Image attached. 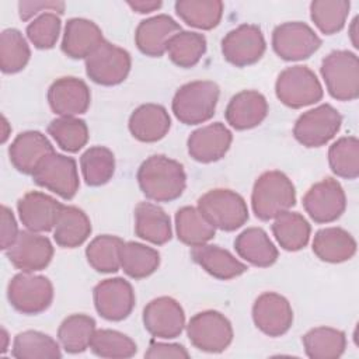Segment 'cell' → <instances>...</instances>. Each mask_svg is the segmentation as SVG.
<instances>
[{"mask_svg":"<svg viewBox=\"0 0 359 359\" xmlns=\"http://www.w3.org/2000/svg\"><path fill=\"white\" fill-rule=\"evenodd\" d=\"M10 304L22 314H39L53 300V286L46 276L21 272L11 278L7 286Z\"/></svg>","mask_w":359,"mask_h":359,"instance_id":"obj_7","label":"cell"},{"mask_svg":"<svg viewBox=\"0 0 359 359\" xmlns=\"http://www.w3.org/2000/svg\"><path fill=\"white\" fill-rule=\"evenodd\" d=\"M349 38L352 41V45L355 48H359V42H358V17L353 18V21L349 27Z\"/></svg>","mask_w":359,"mask_h":359,"instance_id":"obj_52","label":"cell"},{"mask_svg":"<svg viewBox=\"0 0 359 359\" xmlns=\"http://www.w3.org/2000/svg\"><path fill=\"white\" fill-rule=\"evenodd\" d=\"M252 320L264 334L280 337L289 331L293 323V311L283 296L275 292H265L254 302Z\"/></svg>","mask_w":359,"mask_h":359,"instance_id":"obj_18","label":"cell"},{"mask_svg":"<svg viewBox=\"0 0 359 359\" xmlns=\"http://www.w3.org/2000/svg\"><path fill=\"white\" fill-rule=\"evenodd\" d=\"M181 31L180 24L167 14H158L139 22L135 42L139 50L151 57H160L167 52L168 41Z\"/></svg>","mask_w":359,"mask_h":359,"instance_id":"obj_22","label":"cell"},{"mask_svg":"<svg viewBox=\"0 0 359 359\" xmlns=\"http://www.w3.org/2000/svg\"><path fill=\"white\" fill-rule=\"evenodd\" d=\"M39 11H52V13H57L62 14L65 11V3L63 1H20L18 3V14L20 18L22 21L29 20L31 17H34L35 14H38Z\"/></svg>","mask_w":359,"mask_h":359,"instance_id":"obj_48","label":"cell"},{"mask_svg":"<svg viewBox=\"0 0 359 359\" xmlns=\"http://www.w3.org/2000/svg\"><path fill=\"white\" fill-rule=\"evenodd\" d=\"M310 224L297 212H283L275 217L272 233L279 245L286 251H299L304 248L310 238Z\"/></svg>","mask_w":359,"mask_h":359,"instance_id":"obj_33","label":"cell"},{"mask_svg":"<svg viewBox=\"0 0 359 359\" xmlns=\"http://www.w3.org/2000/svg\"><path fill=\"white\" fill-rule=\"evenodd\" d=\"M20 231L17 227V222L14 219L13 212L7 206H1V236H0V245L1 250H8L15 238L18 237Z\"/></svg>","mask_w":359,"mask_h":359,"instance_id":"obj_49","label":"cell"},{"mask_svg":"<svg viewBox=\"0 0 359 359\" xmlns=\"http://www.w3.org/2000/svg\"><path fill=\"white\" fill-rule=\"evenodd\" d=\"M321 46L320 36L313 28L300 21L278 25L272 32V48L283 60H303Z\"/></svg>","mask_w":359,"mask_h":359,"instance_id":"obj_12","label":"cell"},{"mask_svg":"<svg viewBox=\"0 0 359 359\" xmlns=\"http://www.w3.org/2000/svg\"><path fill=\"white\" fill-rule=\"evenodd\" d=\"M198 210L215 227L234 231L248 220V208L241 195L231 189L216 188L198 199Z\"/></svg>","mask_w":359,"mask_h":359,"instance_id":"obj_4","label":"cell"},{"mask_svg":"<svg viewBox=\"0 0 359 359\" xmlns=\"http://www.w3.org/2000/svg\"><path fill=\"white\" fill-rule=\"evenodd\" d=\"M95 332V321L87 314H72L66 317L57 330V339L69 353H80L90 348Z\"/></svg>","mask_w":359,"mask_h":359,"instance_id":"obj_36","label":"cell"},{"mask_svg":"<svg viewBox=\"0 0 359 359\" xmlns=\"http://www.w3.org/2000/svg\"><path fill=\"white\" fill-rule=\"evenodd\" d=\"M123 241L116 236H98L86 248L88 264L102 273H112L121 268V247Z\"/></svg>","mask_w":359,"mask_h":359,"instance_id":"obj_41","label":"cell"},{"mask_svg":"<svg viewBox=\"0 0 359 359\" xmlns=\"http://www.w3.org/2000/svg\"><path fill=\"white\" fill-rule=\"evenodd\" d=\"M341 123V114L332 105L321 104L297 118L293 135L306 147H320L338 133Z\"/></svg>","mask_w":359,"mask_h":359,"instance_id":"obj_11","label":"cell"},{"mask_svg":"<svg viewBox=\"0 0 359 359\" xmlns=\"http://www.w3.org/2000/svg\"><path fill=\"white\" fill-rule=\"evenodd\" d=\"M306 355L311 359H337L346 346L345 332L331 327H316L303 335Z\"/></svg>","mask_w":359,"mask_h":359,"instance_id":"obj_32","label":"cell"},{"mask_svg":"<svg viewBox=\"0 0 359 359\" xmlns=\"http://www.w3.org/2000/svg\"><path fill=\"white\" fill-rule=\"evenodd\" d=\"M296 203V191L292 181L278 170L261 174L252 188L251 205L259 220H271L289 210Z\"/></svg>","mask_w":359,"mask_h":359,"instance_id":"obj_2","label":"cell"},{"mask_svg":"<svg viewBox=\"0 0 359 359\" xmlns=\"http://www.w3.org/2000/svg\"><path fill=\"white\" fill-rule=\"evenodd\" d=\"M268 115L266 98L255 90L237 93L227 104L224 116L227 123L237 130L258 126Z\"/></svg>","mask_w":359,"mask_h":359,"instance_id":"obj_23","label":"cell"},{"mask_svg":"<svg viewBox=\"0 0 359 359\" xmlns=\"http://www.w3.org/2000/svg\"><path fill=\"white\" fill-rule=\"evenodd\" d=\"M11 355L18 359H59V344L39 331H24L15 335Z\"/></svg>","mask_w":359,"mask_h":359,"instance_id":"obj_38","label":"cell"},{"mask_svg":"<svg viewBox=\"0 0 359 359\" xmlns=\"http://www.w3.org/2000/svg\"><path fill=\"white\" fill-rule=\"evenodd\" d=\"M60 32V18L56 13L39 14L27 27V36L38 49H50L56 45Z\"/></svg>","mask_w":359,"mask_h":359,"instance_id":"obj_47","label":"cell"},{"mask_svg":"<svg viewBox=\"0 0 359 359\" xmlns=\"http://www.w3.org/2000/svg\"><path fill=\"white\" fill-rule=\"evenodd\" d=\"M63 205L55 198L32 191L25 194L17 203L21 223L31 231H49L55 227Z\"/></svg>","mask_w":359,"mask_h":359,"instance_id":"obj_20","label":"cell"},{"mask_svg":"<svg viewBox=\"0 0 359 359\" xmlns=\"http://www.w3.org/2000/svg\"><path fill=\"white\" fill-rule=\"evenodd\" d=\"M135 233L151 244H165L172 236L170 217L160 206L151 202H140L135 208Z\"/></svg>","mask_w":359,"mask_h":359,"instance_id":"obj_28","label":"cell"},{"mask_svg":"<svg viewBox=\"0 0 359 359\" xmlns=\"http://www.w3.org/2000/svg\"><path fill=\"white\" fill-rule=\"evenodd\" d=\"M136 178L146 198L156 202H171L180 198L187 185L182 164L163 154L146 158L140 164Z\"/></svg>","mask_w":359,"mask_h":359,"instance_id":"obj_1","label":"cell"},{"mask_svg":"<svg viewBox=\"0 0 359 359\" xmlns=\"http://www.w3.org/2000/svg\"><path fill=\"white\" fill-rule=\"evenodd\" d=\"M328 163L332 172L341 178L355 180L359 175V142L345 136L330 146Z\"/></svg>","mask_w":359,"mask_h":359,"instance_id":"obj_43","label":"cell"},{"mask_svg":"<svg viewBox=\"0 0 359 359\" xmlns=\"http://www.w3.org/2000/svg\"><path fill=\"white\" fill-rule=\"evenodd\" d=\"M206 52V38L199 32L180 31L167 43L171 62L180 67L195 66Z\"/></svg>","mask_w":359,"mask_h":359,"instance_id":"obj_40","label":"cell"},{"mask_svg":"<svg viewBox=\"0 0 359 359\" xmlns=\"http://www.w3.org/2000/svg\"><path fill=\"white\" fill-rule=\"evenodd\" d=\"M265 39L259 27L254 24H241L229 31L222 41V53L224 59L244 67L258 62L265 52Z\"/></svg>","mask_w":359,"mask_h":359,"instance_id":"obj_13","label":"cell"},{"mask_svg":"<svg viewBox=\"0 0 359 359\" xmlns=\"http://www.w3.org/2000/svg\"><path fill=\"white\" fill-rule=\"evenodd\" d=\"M219 86L209 80L191 81L181 86L172 98V112L185 125H198L209 121L219 101Z\"/></svg>","mask_w":359,"mask_h":359,"instance_id":"obj_3","label":"cell"},{"mask_svg":"<svg viewBox=\"0 0 359 359\" xmlns=\"http://www.w3.org/2000/svg\"><path fill=\"white\" fill-rule=\"evenodd\" d=\"M129 70L130 55L105 39L86 57L87 76L101 86L122 83L128 77Z\"/></svg>","mask_w":359,"mask_h":359,"instance_id":"obj_10","label":"cell"},{"mask_svg":"<svg viewBox=\"0 0 359 359\" xmlns=\"http://www.w3.org/2000/svg\"><path fill=\"white\" fill-rule=\"evenodd\" d=\"M1 119H3V128H4V129H3V136H1V142L4 143V142H6V139H7V136H8V130H7V128H8V122H7V119H6L4 116H3Z\"/></svg>","mask_w":359,"mask_h":359,"instance_id":"obj_54","label":"cell"},{"mask_svg":"<svg viewBox=\"0 0 359 359\" xmlns=\"http://www.w3.org/2000/svg\"><path fill=\"white\" fill-rule=\"evenodd\" d=\"M187 334L195 348L210 353L223 352L233 341L230 321L216 310L195 314L187 325Z\"/></svg>","mask_w":359,"mask_h":359,"instance_id":"obj_9","label":"cell"},{"mask_svg":"<svg viewBox=\"0 0 359 359\" xmlns=\"http://www.w3.org/2000/svg\"><path fill=\"white\" fill-rule=\"evenodd\" d=\"M349 8L346 0H314L310 3V17L323 34L332 35L344 28Z\"/></svg>","mask_w":359,"mask_h":359,"instance_id":"obj_45","label":"cell"},{"mask_svg":"<svg viewBox=\"0 0 359 359\" xmlns=\"http://www.w3.org/2000/svg\"><path fill=\"white\" fill-rule=\"evenodd\" d=\"M53 151V146L45 135L38 130H27L13 140L8 156L20 172L32 174L41 160Z\"/></svg>","mask_w":359,"mask_h":359,"instance_id":"obj_24","label":"cell"},{"mask_svg":"<svg viewBox=\"0 0 359 359\" xmlns=\"http://www.w3.org/2000/svg\"><path fill=\"white\" fill-rule=\"evenodd\" d=\"M3 339V344H1V353H4L7 351V341H8V337H7V331L4 328H1V337Z\"/></svg>","mask_w":359,"mask_h":359,"instance_id":"obj_53","label":"cell"},{"mask_svg":"<svg viewBox=\"0 0 359 359\" xmlns=\"http://www.w3.org/2000/svg\"><path fill=\"white\" fill-rule=\"evenodd\" d=\"M90 348L94 355L112 359L132 358L137 352L135 341L115 330H95Z\"/></svg>","mask_w":359,"mask_h":359,"instance_id":"obj_46","label":"cell"},{"mask_svg":"<svg viewBox=\"0 0 359 359\" xmlns=\"http://www.w3.org/2000/svg\"><path fill=\"white\" fill-rule=\"evenodd\" d=\"M121 268L133 279L150 276L160 265V254L157 250L140 243L128 241L121 247Z\"/></svg>","mask_w":359,"mask_h":359,"instance_id":"obj_35","label":"cell"},{"mask_svg":"<svg viewBox=\"0 0 359 359\" xmlns=\"http://www.w3.org/2000/svg\"><path fill=\"white\" fill-rule=\"evenodd\" d=\"M31 56L29 46L22 34L15 28H7L0 35V67L3 73L21 72Z\"/></svg>","mask_w":359,"mask_h":359,"instance_id":"obj_42","label":"cell"},{"mask_svg":"<svg viewBox=\"0 0 359 359\" xmlns=\"http://www.w3.org/2000/svg\"><path fill=\"white\" fill-rule=\"evenodd\" d=\"M129 130L140 142L151 143L163 139L171 126L167 109L158 104H143L129 116Z\"/></svg>","mask_w":359,"mask_h":359,"instance_id":"obj_25","label":"cell"},{"mask_svg":"<svg viewBox=\"0 0 359 359\" xmlns=\"http://www.w3.org/2000/svg\"><path fill=\"white\" fill-rule=\"evenodd\" d=\"M91 101L88 86L77 77H60L48 90L50 109L60 116H74L84 114Z\"/></svg>","mask_w":359,"mask_h":359,"instance_id":"obj_19","label":"cell"},{"mask_svg":"<svg viewBox=\"0 0 359 359\" xmlns=\"http://www.w3.org/2000/svg\"><path fill=\"white\" fill-rule=\"evenodd\" d=\"M128 6L133 11L146 14V13H151V11H156L157 8H160L161 1L160 0H135V1H128Z\"/></svg>","mask_w":359,"mask_h":359,"instance_id":"obj_51","label":"cell"},{"mask_svg":"<svg viewBox=\"0 0 359 359\" xmlns=\"http://www.w3.org/2000/svg\"><path fill=\"white\" fill-rule=\"evenodd\" d=\"M313 252L325 262H344L355 255L356 241L341 227H325L316 233Z\"/></svg>","mask_w":359,"mask_h":359,"instance_id":"obj_29","label":"cell"},{"mask_svg":"<svg viewBox=\"0 0 359 359\" xmlns=\"http://www.w3.org/2000/svg\"><path fill=\"white\" fill-rule=\"evenodd\" d=\"M93 296L97 313L109 321L126 318L135 307V292L123 278L101 280L94 287Z\"/></svg>","mask_w":359,"mask_h":359,"instance_id":"obj_15","label":"cell"},{"mask_svg":"<svg viewBox=\"0 0 359 359\" xmlns=\"http://www.w3.org/2000/svg\"><path fill=\"white\" fill-rule=\"evenodd\" d=\"M91 234V223L87 215L76 206H65L53 227V238L63 248L81 245Z\"/></svg>","mask_w":359,"mask_h":359,"instance_id":"obj_31","label":"cell"},{"mask_svg":"<svg viewBox=\"0 0 359 359\" xmlns=\"http://www.w3.org/2000/svg\"><path fill=\"white\" fill-rule=\"evenodd\" d=\"M104 41L100 27L86 18H70L66 22L62 50L72 59H86Z\"/></svg>","mask_w":359,"mask_h":359,"instance_id":"obj_26","label":"cell"},{"mask_svg":"<svg viewBox=\"0 0 359 359\" xmlns=\"http://www.w3.org/2000/svg\"><path fill=\"white\" fill-rule=\"evenodd\" d=\"M175 229L178 238L191 247L208 244L216 233V229L194 206H184L177 210Z\"/></svg>","mask_w":359,"mask_h":359,"instance_id":"obj_34","label":"cell"},{"mask_svg":"<svg viewBox=\"0 0 359 359\" xmlns=\"http://www.w3.org/2000/svg\"><path fill=\"white\" fill-rule=\"evenodd\" d=\"M48 133L62 150L69 153L79 151L88 140V128L86 122L74 116H60L53 119L48 126Z\"/></svg>","mask_w":359,"mask_h":359,"instance_id":"obj_44","label":"cell"},{"mask_svg":"<svg viewBox=\"0 0 359 359\" xmlns=\"http://www.w3.org/2000/svg\"><path fill=\"white\" fill-rule=\"evenodd\" d=\"M144 328L156 338L171 339L185 327V314L181 304L168 296L153 299L143 309Z\"/></svg>","mask_w":359,"mask_h":359,"instance_id":"obj_17","label":"cell"},{"mask_svg":"<svg viewBox=\"0 0 359 359\" xmlns=\"http://www.w3.org/2000/svg\"><path fill=\"white\" fill-rule=\"evenodd\" d=\"M303 206L316 223L337 220L346 208V198L341 184L334 178H324L314 184L303 196Z\"/></svg>","mask_w":359,"mask_h":359,"instance_id":"obj_14","label":"cell"},{"mask_svg":"<svg viewBox=\"0 0 359 359\" xmlns=\"http://www.w3.org/2000/svg\"><path fill=\"white\" fill-rule=\"evenodd\" d=\"M231 140V132L222 122L209 123L189 135L188 153L199 163H213L224 157Z\"/></svg>","mask_w":359,"mask_h":359,"instance_id":"obj_21","label":"cell"},{"mask_svg":"<svg viewBox=\"0 0 359 359\" xmlns=\"http://www.w3.org/2000/svg\"><path fill=\"white\" fill-rule=\"evenodd\" d=\"M80 167L87 185H104L112 178L115 172L114 153L108 147L93 146L81 154Z\"/></svg>","mask_w":359,"mask_h":359,"instance_id":"obj_39","label":"cell"},{"mask_svg":"<svg viewBox=\"0 0 359 359\" xmlns=\"http://www.w3.org/2000/svg\"><path fill=\"white\" fill-rule=\"evenodd\" d=\"M8 261L22 272H35L45 269L52 257L53 247L48 237L31 230L20 231L13 245L6 250Z\"/></svg>","mask_w":359,"mask_h":359,"instance_id":"obj_16","label":"cell"},{"mask_svg":"<svg viewBox=\"0 0 359 359\" xmlns=\"http://www.w3.org/2000/svg\"><path fill=\"white\" fill-rule=\"evenodd\" d=\"M146 358H189L188 351L178 344H164V342H151L149 349L144 352Z\"/></svg>","mask_w":359,"mask_h":359,"instance_id":"obj_50","label":"cell"},{"mask_svg":"<svg viewBox=\"0 0 359 359\" xmlns=\"http://www.w3.org/2000/svg\"><path fill=\"white\" fill-rule=\"evenodd\" d=\"M191 257L209 275L222 280L237 278L247 271L245 264L238 261L231 252L219 245L203 244L192 247Z\"/></svg>","mask_w":359,"mask_h":359,"instance_id":"obj_27","label":"cell"},{"mask_svg":"<svg viewBox=\"0 0 359 359\" xmlns=\"http://www.w3.org/2000/svg\"><path fill=\"white\" fill-rule=\"evenodd\" d=\"M175 11L191 27L212 29L222 20L223 3L220 0H178L175 3Z\"/></svg>","mask_w":359,"mask_h":359,"instance_id":"obj_37","label":"cell"},{"mask_svg":"<svg viewBox=\"0 0 359 359\" xmlns=\"http://www.w3.org/2000/svg\"><path fill=\"white\" fill-rule=\"evenodd\" d=\"M31 175L36 185L63 199H72L80 187L76 160L55 151L43 157Z\"/></svg>","mask_w":359,"mask_h":359,"instance_id":"obj_8","label":"cell"},{"mask_svg":"<svg viewBox=\"0 0 359 359\" xmlns=\"http://www.w3.org/2000/svg\"><path fill=\"white\" fill-rule=\"evenodd\" d=\"M237 254L254 266H271L278 259V250L259 227H248L234 240Z\"/></svg>","mask_w":359,"mask_h":359,"instance_id":"obj_30","label":"cell"},{"mask_svg":"<svg viewBox=\"0 0 359 359\" xmlns=\"http://www.w3.org/2000/svg\"><path fill=\"white\" fill-rule=\"evenodd\" d=\"M330 95L339 101H352L359 95V60L353 52L334 50L320 67Z\"/></svg>","mask_w":359,"mask_h":359,"instance_id":"obj_5","label":"cell"},{"mask_svg":"<svg viewBox=\"0 0 359 359\" xmlns=\"http://www.w3.org/2000/svg\"><path fill=\"white\" fill-rule=\"evenodd\" d=\"M276 97L290 108H303L323 98V87L307 66H292L280 72L275 83Z\"/></svg>","mask_w":359,"mask_h":359,"instance_id":"obj_6","label":"cell"}]
</instances>
